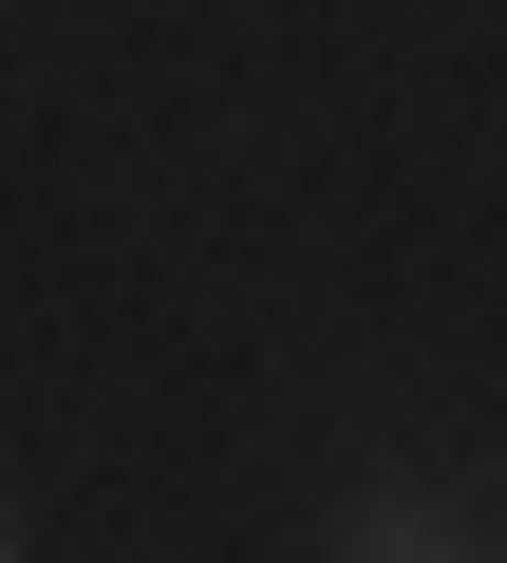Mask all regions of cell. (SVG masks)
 I'll use <instances>...</instances> for the list:
<instances>
[{"label":"cell","mask_w":507,"mask_h":563,"mask_svg":"<svg viewBox=\"0 0 507 563\" xmlns=\"http://www.w3.org/2000/svg\"><path fill=\"white\" fill-rule=\"evenodd\" d=\"M0 563H20V526H0Z\"/></svg>","instance_id":"7a4b0ae2"},{"label":"cell","mask_w":507,"mask_h":563,"mask_svg":"<svg viewBox=\"0 0 507 563\" xmlns=\"http://www.w3.org/2000/svg\"><path fill=\"white\" fill-rule=\"evenodd\" d=\"M339 563H488V526L432 507V488H357L339 507Z\"/></svg>","instance_id":"6da1fadb"}]
</instances>
